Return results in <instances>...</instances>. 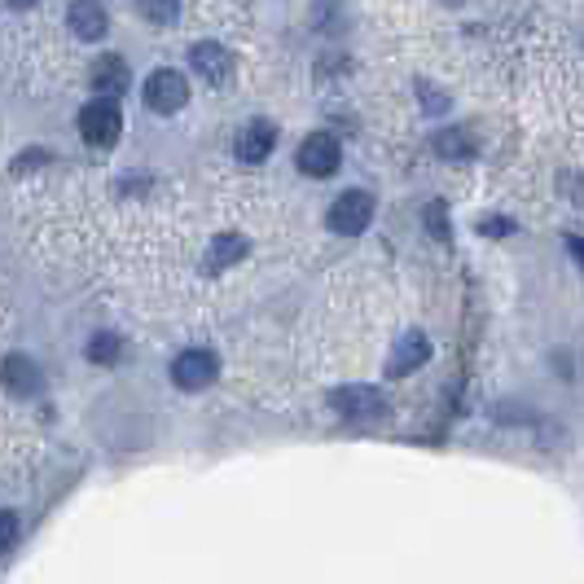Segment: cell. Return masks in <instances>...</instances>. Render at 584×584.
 Returning <instances> with one entry per match:
<instances>
[{
	"label": "cell",
	"mask_w": 584,
	"mask_h": 584,
	"mask_svg": "<svg viewBox=\"0 0 584 584\" xmlns=\"http://www.w3.org/2000/svg\"><path fill=\"white\" fill-rule=\"evenodd\" d=\"M66 23H71V32H75L79 40L97 45V40L105 36V10H101V0H75Z\"/></svg>",
	"instance_id": "cell-11"
},
{
	"label": "cell",
	"mask_w": 584,
	"mask_h": 584,
	"mask_svg": "<svg viewBox=\"0 0 584 584\" xmlns=\"http://www.w3.org/2000/svg\"><path fill=\"white\" fill-rule=\"evenodd\" d=\"M189 66L211 84V88H220V84H228L233 79V58H228V49L224 45H215V40H202V45H194L189 49Z\"/></svg>",
	"instance_id": "cell-7"
},
{
	"label": "cell",
	"mask_w": 584,
	"mask_h": 584,
	"mask_svg": "<svg viewBox=\"0 0 584 584\" xmlns=\"http://www.w3.org/2000/svg\"><path fill=\"white\" fill-rule=\"evenodd\" d=\"M295 163H299L303 176H316V181H321V176H334V172H338L343 150H338V141H334L330 133H312V137H303Z\"/></svg>",
	"instance_id": "cell-5"
},
{
	"label": "cell",
	"mask_w": 584,
	"mask_h": 584,
	"mask_svg": "<svg viewBox=\"0 0 584 584\" xmlns=\"http://www.w3.org/2000/svg\"><path fill=\"white\" fill-rule=\"evenodd\" d=\"M370 220H374V194H365V189H347L330 207V228L343 233V238H357V233H365Z\"/></svg>",
	"instance_id": "cell-2"
},
{
	"label": "cell",
	"mask_w": 584,
	"mask_h": 584,
	"mask_svg": "<svg viewBox=\"0 0 584 584\" xmlns=\"http://www.w3.org/2000/svg\"><path fill=\"white\" fill-rule=\"evenodd\" d=\"M146 18L150 23H176L181 18V0H146Z\"/></svg>",
	"instance_id": "cell-15"
},
{
	"label": "cell",
	"mask_w": 584,
	"mask_h": 584,
	"mask_svg": "<svg viewBox=\"0 0 584 584\" xmlns=\"http://www.w3.org/2000/svg\"><path fill=\"white\" fill-rule=\"evenodd\" d=\"M426 361H431V343H426V334H422V330H409V334L392 347V357H387V378H405V374L422 370Z\"/></svg>",
	"instance_id": "cell-6"
},
{
	"label": "cell",
	"mask_w": 584,
	"mask_h": 584,
	"mask_svg": "<svg viewBox=\"0 0 584 584\" xmlns=\"http://www.w3.org/2000/svg\"><path fill=\"white\" fill-rule=\"evenodd\" d=\"M330 405L343 413V418H383V409H387V400H383V392L378 387H338L334 396H330Z\"/></svg>",
	"instance_id": "cell-8"
},
{
	"label": "cell",
	"mask_w": 584,
	"mask_h": 584,
	"mask_svg": "<svg viewBox=\"0 0 584 584\" xmlns=\"http://www.w3.org/2000/svg\"><path fill=\"white\" fill-rule=\"evenodd\" d=\"M14 10H32V5H40V0H10Z\"/></svg>",
	"instance_id": "cell-17"
},
{
	"label": "cell",
	"mask_w": 584,
	"mask_h": 584,
	"mask_svg": "<svg viewBox=\"0 0 584 584\" xmlns=\"http://www.w3.org/2000/svg\"><path fill=\"white\" fill-rule=\"evenodd\" d=\"M0 383H5V392H14V396H36L40 392V370H36V361L32 357H5L0 361Z\"/></svg>",
	"instance_id": "cell-10"
},
{
	"label": "cell",
	"mask_w": 584,
	"mask_h": 584,
	"mask_svg": "<svg viewBox=\"0 0 584 584\" xmlns=\"http://www.w3.org/2000/svg\"><path fill=\"white\" fill-rule=\"evenodd\" d=\"M14 540H18V519L10 510H0V554H10Z\"/></svg>",
	"instance_id": "cell-16"
},
{
	"label": "cell",
	"mask_w": 584,
	"mask_h": 584,
	"mask_svg": "<svg viewBox=\"0 0 584 584\" xmlns=\"http://www.w3.org/2000/svg\"><path fill=\"white\" fill-rule=\"evenodd\" d=\"M92 88H97V97L114 101L128 88V62L124 58H97L92 62Z\"/></svg>",
	"instance_id": "cell-12"
},
{
	"label": "cell",
	"mask_w": 584,
	"mask_h": 584,
	"mask_svg": "<svg viewBox=\"0 0 584 584\" xmlns=\"http://www.w3.org/2000/svg\"><path fill=\"white\" fill-rule=\"evenodd\" d=\"M120 357H124V343L114 338V334H97V338L88 343V361H92V365H114Z\"/></svg>",
	"instance_id": "cell-14"
},
{
	"label": "cell",
	"mask_w": 584,
	"mask_h": 584,
	"mask_svg": "<svg viewBox=\"0 0 584 584\" xmlns=\"http://www.w3.org/2000/svg\"><path fill=\"white\" fill-rule=\"evenodd\" d=\"M120 133H124V114H120V105H114V101L97 97V101H88L79 110V137L92 150H110L114 141H120Z\"/></svg>",
	"instance_id": "cell-1"
},
{
	"label": "cell",
	"mask_w": 584,
	"mask_h": 584,
	"mask_svg": "<svg viewBox=\"0 0 584 584\" xmlns=\"http://www.w3.org/2000/svg\"><path fill=\"white\" fill-rule=\"evenodd\" d=\"M185 101H189V79H185L181 71L163 66V71H154V75L146 79V105H150L154 114H176Z\"/></svg>",
	"instance_id": "cell-4"
},
{
	"label": "cell",
	"mask_w": 584,
	"mask_h": 584,
	"mask_svg": "<svg viewBox=\"0 0 584 584\" xmlns=\"http://www.w3.org/2000/svg\"><path fill=\"white\" fill-rule=\"evenodd\" d=\"M247 251H251V243L243 238V233H220V238L211 243V251H207V273H220L228 264H238Z\"/></svg>",
	"instance_id": "cell-13"
},
{
	"label": "cell",
	"mask_w": 584,
	"mask_h": 584,
	"mask_svg": "<svg viewBox=\"0 0 584 584\" xmlns=\"http://www.w3.org/2000/svg\"><path fill=\"white\" fill-rule=\"evenodd\" d=\"M273 146H277V128L264 124V120H251V124L238 133V141H233V150H238L243 163H264V159L273 154Z\"/></svg>",
	"instance_id": "cell-9"
},
{
	"label": "cell",
	"mask_w": 584,
	"mask_h": 584,
	"mask_svg": "<svg viewBox=\"0 0 584 584\" xmlns=\"http://www.w3.org/2000/svg\"><path fill=\"white\" fill-rule=\"evenodd\" d=\"M215 374H220V361H215V352H207V347H189V352H181L172 361V383L181 392H202V387L215 383Z\"/></svg>",
	"instance_id": "cell-3"
}]
</instances>
